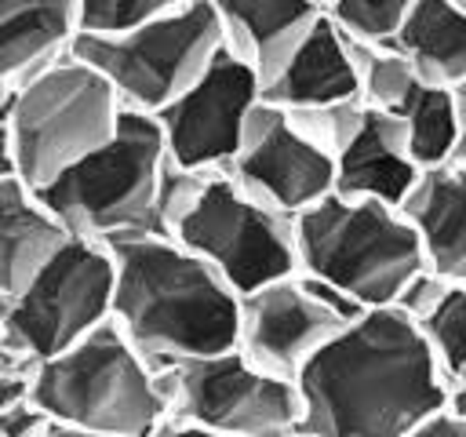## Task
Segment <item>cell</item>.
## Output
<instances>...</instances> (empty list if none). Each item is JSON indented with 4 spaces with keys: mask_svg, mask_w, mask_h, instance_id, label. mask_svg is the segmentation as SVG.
Instances as JSON below:
<instances>
[{
    "mask_svg": "<svg viewBox=\"0 0 466 437\" xmlns=\"http://www.w3.org/2000/svg\"><path fill=\"white\" fill-rule=\"evenodd\" d=\"M58 433L62 426L40 404H33V397L0 408V437H58Z\"/></svg>",
    "mask_w": 466,
    "mask_h": 437,
    "instance_id": "obj_26",
    "label": "cell"
},
{
    "mask_svg": "<svg viewBox=\"0 0 466 437\" xmlns=\"http://www.w3.org/2000/svg\"><path fill=\"white\" fill-rule=\"evenodd\" d=\"M258 98L262 76L222 44L211 62L153 113L167 160L193 171L229 168L244 135V120Z\"/></svg>",
    "mask_w": 466,
    "mask_h": 437,
    "instance_id": "obj_12",
    "label": "cell"
},
{
    "mask_svg": "<svg viewBox=\"0 0 466 437\" xmlns=\"http://www.w3.org/2000/svg\"><path fill=\"white\" fill-rule=\"evenodd\" d=\"M120 109L109 80L80 55L62 51L44 62L0 106L15 175L33 189L47 186L116 131Z\"/></svg>",
    "mask_w": 466,
    "mask_h": 437,
    "instance_id": "obj_6",
    "label": "cell"
},
{
    "mask_svg": "<svg viewBox=\"0 0 466 437\" xmlns=\"http://www.w3.org/2000/svg\"><path fill=\"white\" fill-rule=\"evenodd\" d=\"M455 4H462V7H466V0H455Z\"/></svg>",
    "mask_w": 466,
    "mask_h": 437,
    "instance_id": "obj_32",
    "label": "cell"
},
{
    "mask_svg": "<svg viewBox=\"0 0 466 437\" xmlns=\"http://www.w3.org/2000/svg\"><path fill=\"white\" fill-rule=\"evenodd\" d=\"M66 226L15 171L0 178V295L11 299L66 240Z\"/></svg>",
    "mask_w": 466,
    "mask_h": 437,
    "instance_id": "obj_19",
    "label": "cell"
},
{
    "mask_svg": "<svg viewBox=\"0 0 466 437\" xmlns=\"http://www.w3.org/2000/svg\"><path fill=\"white\" fill-rule=\"evenodd\" d=\"M113 251V320L153 361L237 346L240 295L171 233L106 240Z\"/></svg>",
    "mask_w": 466,
    "mask_h": 437,
    "instance_id": "obj_2",
    "label": "cell"
},
{
    "mask_svg": "<svg viewBox=\"0 0 466 437\" xmlns=\"http://www.w3.org/2000/svg\"><path fill=\"white\" fill-rule=\"evenodd\" d=\"M295 437H411L444 404L448 379L419 324L397 306H364L295 375Z\"/></svg>",
    "mask_w": 466,
    "mask_h": 437,
    "instance_id": "obj_1",
    "label": "cell"
},
{
    "mask_svg": "<svg viewBox=\"0 0 466 437\" xmlns=\"http://www.w3.org/2000/svg\"><path fill=\"white\" fill-rule=\"evenodd\" d=\"M320 4H328V0H320Z\"/></svg>",
    "mask_w": 466,
    "mask_h": 437,
    "instance_id": "obj_33",
    "label": "cell"
},
{
    "mask_svg": "<svg viewBox=\"0 0 466 437\" xmlns=\"http://www.w3.org/2000/svg\"><path fill=\"white\" fill-rule=\"evenodd\" d=\"M211 7L222 25V44L240 55L262 84L324 15L320 0H211Z\"/></svg>",
    "mask_w": 466,
    "mask_h": 437,
    "instance_id": "obj_16",
    "label": "cell"
},
{
    "mask_svg": "<svg viewBox=\"0 0 466 437\" xmlns=\"http://www.w3.org/2000/svg\"><path fill=\"white\" fill-rule=\"evenodd\" d=\"M164 164L167 149L157 117L124 106L116 131L36 193L66 233L76 237L116 240L131 233H160L157 189Z\"/></svg>",
    "mask_w": 466,
    "mask_h": 437,
    "instance_id": "obj_5",
    "label": "cell"
},
{
    "mask_svg": "<svg viewBox=\"0 0 466 437\" xmlns=\"http://www.w3.org/2000/svg\"><path fill=\"white\" fill-rule=\"evenodd\" d=\"M222 47V25L211 0H182L113 36H73L69 51L95 66L120 106L157 113L167 106Z\"/></svg>",
    "mask_w": 466,
    "mask_h": 437,
    "instance_id": "obj_9",
    "label": "cell"
},
{
    "mask_svg": "<svg viewBox=\"0 0 466 437\" xmlns=\"http://www.w3.org/2000/svg\"><path fill=\"white\" fill-rule=\"evenodd\" d=\"M390 44L430 84L466 80V7L455 0H415Z\"/></svg>",
    "mask_w": 466,
    "mask_h": 437,
    "instance_id": "obj_20",
    "label": "cell"
},
{
    "mask_svg": "<svg viewBox=\"0 0 466 437\" xmlns=\"http://www.w3.org/2000/svg\"><path fill=\"white\" fill-rule=\"evenodd\" d=\"M226 171L244 189L291 215L335 189V153L317 138L295 106L269 98L251 106Z\"/></svg>",
    "mask_w": 466,
    "mask_h": 437,
    "instance_id": "obj_13",
    "label": "cell"
},
{
    "mask_svg": "<svg viewBox=\"0 0 466 437\" xmlns=\"http://www.w3.org/2000/svg\"><path fill=\"white\" fill-rule=\"evenodd\" d=\"M33 375H36V357L18 350L0 331V408H7L15 401H25L29 390H33Z\"/></svg>",
    "mask_w": 466,
    "mask_h": 437,
    "instance_id": "obj_25",
    "label": "cell"
},
{
    "mask_svg": "<svg viewBox=\"0 0 466 437\" xmlns=\"http://www.w3.org/2000/svg\"><path fill=\"white\" fill-rule=\"evenodd\" d=\"M167 415L157 433L291 437L302 415L295 379L255 364L240 346L160 361Z\"/></svg>",
    "mask_w": 466,
    "mask_h": 437,
    "instance_id": "obj_7",
    "label": "cell"
},
{
    "mask_svg": "<svg viewBox=\"0 0 466 437\" xmlns=\"http://www.w3.org/2000/svg\"><path fill=\"white\" fill-rule=\"evenodd\" d=\"M76 36L73 0H0V106Z\"/></svg>",
    "mask_w": 466,
    "mask_h": 437,
    "instance_id": "obj_18",
    "label": "cell"
},
{
    "mask_svg": "<svg viewBox=\"0 0 466 437\" xmlns=\"http://www.w3.org/2000/svg\"><path fill=\"white\" fill-rule=\"evenodd\" d=\"M451 98H455V146H451V160L466 164V80H459L451 87Z\"/></svg>",
    "mask_w": 466,
    "mask_h": 437,
    "instance_id": "obj_28",
    "label": "cell"
},
{
    "mask_svg": "<svg viewBox=\"0 0 466 437\" xmlns=\"http://www.w3.org/2000/svg\"><path fill=\"white\" fill-rule=\"evenodd\" d=\"M295 251L299 269L335 284L360 306L393 302L422 269V248L400 204L335 189L295 211Z\"/></svg>",
    "mask_w": 466,
    "mask_h": 437,
    "instance_id": "obj_4",
    "label": "cell"
},
{
    "mask_svg": "<svg viewBox=\"0 0 466 437\" xmlns=\"http://www.w3.org/2000/svg\"><path fill=\"white\" fill-rule=\"evenodd\" d=\"M29 397L62 426V433L153 437L167 415L160 368L113 317L73 346L36 361Z\"/></svg>",
    "mask_w": 466,
    "mask_h": 437,
    "instance_id": "obj_3",
    "label": "cell"
},
{
    "mask_svg": "<svg viewBox=\"0 0 466 437\" xmlns=\"http://www.w3.org/2000/svg\"><path fill=\"white\" fill-rule=\"evenodd\" d=\"M15 171V164H11V142H7V120H4V113H0V178L4 175H11Z\"/></svg>",
    "mask_w": 466,
    "mask_h": 437,
    "instance_id": "obj_30",
    "label": "cell"
},
{
    "mask_svg": "<svg viewBox=\"0 0 466 437\" xmlns=\"http://www.w3.org/2000/svg\"><path fill=\"white\" fill-rule=\"evenodd\" d=\"M393 302L419 324L444 379L466 368V280H448L422 266Z\"/></svg>",
    "mask_w": 466,
    "mask_h": 437,
    "instance_id": "obj_21",
    "label": "cell"
},
{
    "mask_svg": "<svg viewBox=\"0 0 466 437\" xmlns=\"http://www.w3.org/2000/svg\"><path fill=\"white\" fill-rule=\"evenodd\" d=\"M411 437H466V412L444 401L441 408H433V412L415 426Z\"/></svg>",
    "mask_w": 466,
    "mask_h": 437,
    "instance_id": "obj_27",
    "label": "cell"
},
{
    "mask_svg": "<svg viewBox=\"0 0 466 437\" xmlns=\"http://www.w3.org/2000/svg\"><path fill=\"white\" fill-rule=\"evenodd\" d=\"M419 171L422 168L408 149L404 124L390 109H375L364 102L353 131L335 149V193L400 204Z\"/></svg>",
    "mask_w": 466,
    "mask_h": 437,
    "instance_id": "obj_14",
    "label": "cell"
},
{
    "mask_svg": "<svg viewBox=\"0 0 466 437\" xmlns=\"http://www.w3.org/2000/svg\"><path fill=\"white\" fill-rule=\"evenodd\" d=\"M4 310H7V299L0 295V328H4Z\"/></svg>",
    "mask_w": 466,
    "mask_h": 437,
    "instance_id": "obj_31",
    "label": "cell"
},
{
    "mask_svg": "<svg viewBox=\"0 0 466 437\" xmlns=\"http://www.w3.org/2000/svg\"><path fill=\"white\" fill-rule=\"evenodd\" d=\"M415 0H328V18L360 40H390Z\"/></svg>",
    "mask_w": 466,
    "mask_h": 437,
    "instance_id": "obj_24",
    "label": "cell"
},
{
    "mask_svg": "<svg viewBox=\"0 0 466 437\" xmlns=\"http://www.w3.org/2000/svg\"><path fill=\"white\" fill-rule=\"evenodd\" d=\"M390 113L404 124L408 131V149L419 160V168H433L451 160V146H455V98L451 87L430 84L422 76H415L404 95L390 106Z\"/></svg>",
    "mask_w": 466,
    "mask_h": 437,
    "instance_id": "obj_22",
    "label": "cell"
},
{
    "mask_svg": "<svg viewBox=\"0 0 466 437\" xmlns=\"http://www.w3.org/2000/svg\"><path fill=\"white\" fill-rule=\"evenodd\" d=\"M262 98L280 106H328L360 98L350 36L328 18V11L309 25L288 62L262 84Z\"/></svg>",
    "mask_w": 466,
    "mask_h": 437,
    "instance_id": "obj_17",
    "label": "cell"
},
{
    "mask_svg": "<svg viewBox=\"0 0 466 437\" xmlns=\"http://www.w3.org/2000/svg\"><path fill=\"white\" fill-rule=\"evenodd\" d=\"M175 4L182 0H73L76 36H113Z\"/></svg>",
    "mask_w": 466,
    "mask_h": 437,
    "instance_id": "obj_23",
    "label": "cell"
},
{
    "mask_svg": "<svg viewBox=\"0 0 466 437\" xmlns=\"http://www.w3.org/2000/svg\"><path fill=\"white\" fill-rule=\"evenodd\" d=\"M400 211L419 237L422 266L437 277L466 280V164L422 168Z\"/></svg>",
    "mask_w": 466,
    "mask_h": 437,
    "instance_id": "obj_15",
    "label": "cell"
},
{
    "mask_svg": "<svg viewBox=\"0 0 466 437\" xmlns=\"http://www.w3.org/2000/svg\"><path fill=\"white\" fill-rule=\"evenodd\" d=\"M444 401L466 412V368H459L455 375H448V390H444Z\"/></svg>",
    "mask_w": 466,
    "mask_h": 437,
    "instance_id": "obj_29",
    "label": "cell"
},
{
    "mask_svg": "<svg viewBox=\"0 0 466 437\" xmlns=\"http://www.w3.org/2000/svg\"><path fill=\"white\" fill-rule=\"evenodd\" d=\"M364 306L335 284L291 269L240 295L237 346L273 375L295 379L302 364Z\"/></svg>",
    "mask_w": 466,
    "mask_h": 437,
    "instance_id": "obj_11",
    "label": "cell"
},
{
    "mask_svg": "<svg viewBox=\"0 0 466 437\" xmlns=\"http://www.w3.org/2000/svg\"><path fill=\"white\" fill-rule=\"evenodd\" d=\"M171 237L211 262L237 295L299 269L295 215L244 189L226 168L197 175Z\"/></svg>",
    "mask_w": 466,
    "mask_h": 437,
    "instance_id": "obj_8",
    "label": "cell"
},
{
    "mask_svg": "<svg viewBox=\"0 0 466 437\" xmlns=\"http://www.w3.org/2000/svg\"><path fill=\"white\" fill-rule=\"evenodd\" d=\"M113 313V251L106 240L69 233L40 269L7 299L4 335L44 361Z\"/></svg>",
    "mask_w": 466,
    "mask_h": 437,
    "instance_id": "obj_10",
    "label": "cell"
}]
</instances>
